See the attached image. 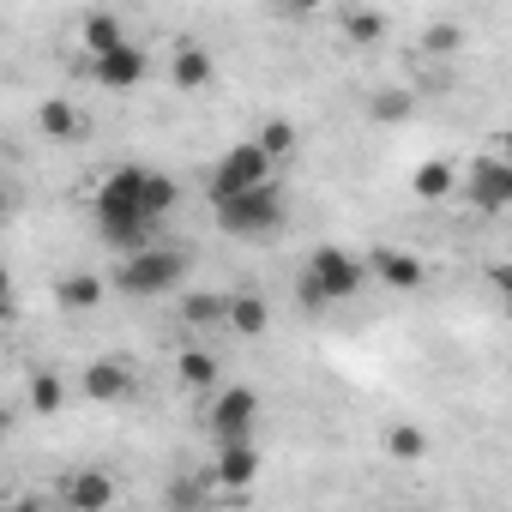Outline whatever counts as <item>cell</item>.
Instances as JSON below:
<instances>
[{"label":"cell","instance_id":"obj_30","mask_svg":"<svg viewBox=\"0 0 512 512\" xmlns=\"http://www.w3.org/2000/svg\"><path fill=\"white\" fill-rule=\"evenodd\" d=\"M0 512H43V500H37V494H19V500H7Z\"/></svg>","mask_w":512,"mask_h":512},{"label":"cell","instance_id":"obj_16","mask_svg":"<svg viewBox=\"0 0 512 512\" xmlns=\"http://www.w3.org/2000/svg\"><path fill=\"white\" fill-rule=\"evenodd\" d=\"M338 31H344L356 49H374V43L386 37V13H368V7H344V13H338Z\"/></svg>","mask_w":512,"mask_h":512},{"label":"cell","instance_id":"obj_12","mask_svg":"<svg viewBox=\"0 0 512 512\" xmlns=\"http://www.w3.org/2000/svg\"><path fill=\"white\" fill-rule=\"evenodd\" d=\"M374 272H380L386 290H422V278H428V266L416 260V253H398V247H380L374 253Z\"/></svg>","mask_w":512,"mask_h":512},{"label":"cell","instance_id":"obj_32","mask_svg":"<svg viewBox=\"0 0 512 512\" xmlns=\"http://www.w3.org/2000/svg\"><path fill=\"white\" fill-rule=\"evenodd\" d=\"M494 145H500V157H506V163H512V127H506V133H500V139H494Z\"/></svg>","mask_w":512,"mask_h":512},{"label":"cell","instance_id":"obj_23","mask_svg":"<svg viewBox=\"0 0 512 512\" xmlns=\"http://www.w3.org/2000/svg\"><path fill=\"white\" fill-rule=\"evenodd\" d=\"M175 205H181V187H175V175L151 169V175H145V211H151V223H157V217H169Z\"/></svg>","mask_w":512,"mask_h":512},{"label":"cell","instance_id":"obj_31","mask_svg":"<svg viewBox=\"0 0 512 512\" xmlns=\"http://www.w3.org/2000/svg\"><path fill=\"white\" fill-rule=\"evenodd\" d=\"M488 278H494V290H506V302H512V266H494Z\"/></svg>","mask_w":512,"mask_h":512},{"label":"cell","instance_id":"obj_1","mask_svg":"<svg viewBox=\"0 0 512 512\" xmlns=\"http://www.w3.org/2000/svg\"><path fill=\"white\" fill-rule=\"evenodd\" d=\"M145 175L151 169H139V163H121L103 187H97V235L109 241V247H121V253H139V247H151V211H145Z\"/></svg>","mask_w":512,"mask_h":512},{"label":"cell","instance_id":"obj_8","mask_svg":"<svg viewBox=\"0 0 512 512\" xmlns=\"http://www.w3.org/2000/svg\"><path fill=\"white\" fill-rule=\"evenodd\" d=\"M145 73H151V55H145L139 43H127V49L91 61V79H97L103 91H133V85H145Z\"/></svg>","mask_w":512,"mask_h":512},{"label":"cell","instance_id":"obj_26","mask_svg":"<svg viewBox=\"0 0 512 512\" xmlns=\"http://www.w3.org/2000/svg\"><path fill=\"white\" fill-rule=\"evenodd\" d=\"M31 404H37L43 416H55V410L67 404V386H61V374H37V380H31Z\"/></svg>","mask_w":512,"mask_h":512},{"label":"cell","instance_id":"obj_27","mask_svg":"<svg viewBox=\"0 0 512 512\" xmlns=\"http://www.w3.org/2000/svg\"><path fill=\"white\" fill-rule=\"evenodd\" d=\"M410 109H416V97H410V91H380V97L368 103V115H374V121H404Z\"/></svg>","mask_w":512,"mask_h":512},{"label":"cell","instance_id":"obj_29","mask_svg":"<svg viewBox=\"0 0 512 512\" xmlns=\"http://www.w3.org/2000/svg\"><path fill=\"white\" fill-rule=\"evenodd\" d=\"M296 302H302V308H308V314H320V308H332V302H326V296H320V284H314V278H308V272H302V278H296Z\"/></svg>","mask_w":512,"mask_h":512},{"label":"cell","instance_id":"obj_19","mask_svg":"<svg viewBox=\"0 0 512 512\" xmlns=\"http://www.w3.org/2000/svg\"><path fill=\"white\" fill-rule=\"evenodd\" d=\"M410 187H416V199L434 205V199H446V193L458 187V169H452V163H422V169L410 175Z\"/></svg>","mask_w":512,"mask_h":512},{"label":"cell","instance_id":"obj_20","mask_svg":"<svg viewBox=\"0 0 512 512\" xmlns=\"http://www.w3.org/2000/svg\"><path fill=\"white\" fill-rule=\"evenodd\" d=\"M181 320H187V326H217V320H229V296L193 290V296H181Z\"/></svg>","mask_w":512,"mask_h":512},{"label":"cell","instance_id":"obj_15","mask_svg":"<svg viewBox=\"0 0 512 512\" xmlns=\"http://www.w3.org/2000/svg\"><path fill=\"white\" fill-rule=\"evenodd\" d=\"M229 326H235L241 338H266V326H272V308H266V296H253V290L229 296Z\"/></svg>","mask_w":512,"mask_h":512},{"label":"cell","instance_id":"obj_5","mask_svg":"<svg viewBox=\"0 0 512 512\" xmlns=\"http://www.w3.org/2000/svg\"><path fill=\"white\" fill-rule=\"evenodd\" d=\"M253 422H260V392L253 386H217V398L205 410V428L217 434V446H247Z\"/></svg>","mask_w":512,"mask_h":512},{"label":"cell","instance_id":"obj_4","mask_svg":"<svg viewBox=\"0 0 512 512\" xmlns=\"http://www.w3.org/2000/svg\"><path fill=\"white\" fill-rule=\"evenodd\" d=\"M260 187H272V157L260 151V139L229 145V151H223V163H217V169H211V181H205L211 205L241 199V193H260Z\"/></svg>","mask_w":512,"mask_h":512},{"label":"cell","instance_id":"obj_18","mask_svg":"<svg viewBox=\"0 0 512 512\" xmlns=\"http://www.w3.org/2000/svg\"><path fill=\"white\" fill-rule=\"evenodd\" d=\"M386 458H398V464L428 458V434H422L416 422H392V428H386Z\"/></svg>","mask_w":512,"mask_h":512},{"label":"cell","instance_id":"obj_7","mask_svg":"<svg viewBox=\"0 0 512 512\" xmlns=\"http://www.w3.org/2000/svg\"><path fill=\"white\" fill-rule=\"evenodd\" d=\"M464 187H470V199L482 205V211H506L512 205V163L494 151V157H476L470 163V175H464Z\"/></svg>","mask_w":512,"mask_h":512},{"label":"cell","instance_id":"obj_6","mask_svg":"<svg viewBox=\"0 0 512 512\" xmlns=\"http://www.w3.org/2000/svg\"><path fill=\"white\" fill-rule=\"evenodd\" d=\"M302 272L320 284L326 302H350V296H362V284H368V266L356 260V253H344V247H314Z\"/></svg>","mask_w":512,"mask_h":512},{"label":"cell","instance_id":"obj_28","mask_svg":"<svg viewBox=\"0 0 512 512\" xmlns=\"http://www.w3.org/2000/svg\"><path fill=\"white\" fill-rule=\"evenodd\" d=\"M422 43H428L434 55H452V49L464 43V31H458V25H428V37H422Z\"/></svg>","mask_w":512,"mask_h":512},{"label":"cell","instance_id":"obj_3","mask_svg":"<svg viewBox=\"0 0 512 512\" xmlns=\"http://www.w3.org/2000/svg\"><path fill=\"white\" fill-rule=\"evenodd\" d=\"M211 217H217V229L235 235V241H266V235L284 229V199H278V187H260V193H241V199L211 205Z\"/></svg>","mask_w":512,"mask_h":512},{"label":"cell","instance_id":"obj_24","mask_svg":"<svg viewBox=\"0 0 512 512\" xmlns=\"http://www.w3.org/2000/svg\"><path fill=\"white\" fill-rule=\"evenodd\" d=\"M163 506L169 512H205V476H175L163 488Z\"/></svg>","mask_w":512,"mask_h":512},{"label":"cell","instance_id":"obj_21","mask_svg":"<svg viewBox=\"0 0 512 512\" xmlns=\"http://www.w3.org/2000/svg\"><path fill=\"white\" fill-rule=\"evenodd\" d=\"M175 374H181V386H193V392H211V386H217V356H211V350H181Z\"/></svg>","mask_w":512,"mask_h":512},{"label":"cell","instance_id":"obj_11","mask_svg":"<svg viewBox=\"0 0 512 512\" xmlns=\"http://www.w3.org/2000/svg\"><path fill=\"white\" fill-rule=\"evenodd\" d=\"M79 392L97 398V404H121V398L133 392V368H127V362H91V368L79 374Z\"/></svg>","mask_w":512,"mask_h":512},{"label":"cell","instance_id":"obj_10","mask_svg":"<svg viewBox=\"0 0 512 512\" xmlns=\"http://www.w3.org/2000/svg\"><path fill=\"white\" fill-rule=\"evenodd\" d=\"M211 482H217V488H229V494H247L253 482H260V452H253V440H247V446H217Z\"/></svg>","mask_w":512,"mask_h":512},{"label":"cell","instance_id":"obj_2","mask_svg":"<svg viewBox=\"0 0 512 512\" xmlns=\"http://www.w3.org/2000/svg\"><path fill=\"white\" fill-rule=\"evenodd\" d=\"M187 278V253L181 247H139V253H127L121 260V272H115V290H127V296H163V290H175Z\"/></svg>","mask_w":512,"mask_h":512},{"label":"cell","instance_id":"obj_22","mask_svg":"<svg viewBox=\"0 0 512 512\" xmlns=\"http://www.w3.org/2000/svg\"><path fill=\"white\" fill-rule=\"evenodd\" d=\"M37 127H43L49 139H73V133H79V109H73L67 97H49V103L37 109Z\"/></svg>","mask_w":512,"mask_h":512},{"label":"cell","instance_id":"obj_9","mask_svg":"<svg viewBox=\"0 0 512 512\" xmlns=\"http://www.w3.org/2000/svg\"><path fill=\"white\" fill-rule=\"evenodd\" d=\"M61 500H67L73 512H109V506H115V476H109V470H73V476L61 482Z\"/></svg>","mask_w":512,"mask_h":512},{"label":"cell","instance_id":"obj_14","mask_svg":"<svg viewBox=\"0 0 512 512\" xmlns=\"http://www.w3.org/2000/svg\"><path fill=\"white\" fill-rule=\"evenodd\" d=\"M103 296H109V290H103V278H97V272H67V278L55 284V302H61L67 314H91Z\"/></svg>","mask_w":512,"mask_h":512},{"label":"cell","instance_id":"obj_25","mask_svg":"<svg viewBox=\"0 0 512 512\" xmlns=\"http://www.w3.org/2000/svg\"><path fill=\"white\" fill-rule=\"evenodd\" d=\"M260 151H266V157H272V163H284V157H290V151H296V127H290V121H284V115H272V121H266V127H260Z\"/></svg>","mask_w":512,"mask_h":512},{"label":"cell","instance_id":"obj_17","mask_svg":"<svg viewBox=\"0 0 512 512\" xmlns=\"http://www.w3.org/2000/svg\"><path fill=\"white\" fill-rule=\"evenodd\" d=\"M85 49H91V61H97V55H115V49H127V37H121V19H115V13H91V19H85Z\"/></svg>","mask_w":512,"mask_h":512},{"label":"cell","instance_id":"obj_13","mask_svg":"<svg viewBox=\"0 0 512 512\" xmlns=\"http://www.w3.org/2000/svg\"><path fill=\"white\" fill-rule=\"evenodd\" d=\"M169 79H175V91H205V85H211V49H199V43H175V55H169Z\"/></svg>","mask_w":512,"mask_h":512}]
</instances>
